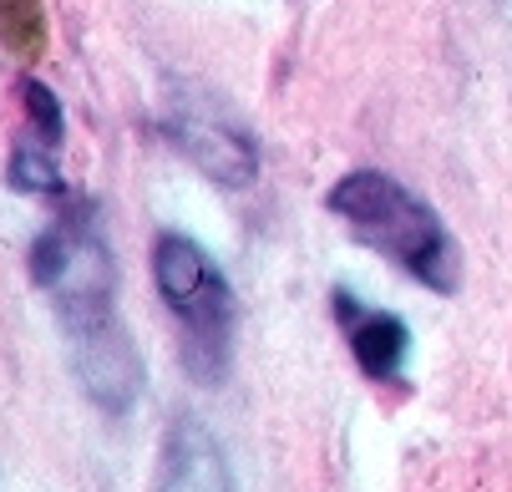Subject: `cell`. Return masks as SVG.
Masks as SVG:
<instances>
[{"instance_id": "52a82bcc", "label": "cell", "mask_w": 512, "mask_h": 492, "mask_svg": "<svg viewBox=\"0 0 512 492\" xmlns=\"http://www.w3.org/2000/svg\"><path fill=\"white\" fill-rule=\"evenodd\" d=\"M153 492H239V477H234L224 447L213 442V432L198 416H178L168 427Z\"/></svg>"}, {"instance_id": "7a4b0ae2", "label": "cell", "mask_w": 512, "mask_h": 492, "mask_svg": "<svg viewBox=\"0 0 512 492\" xmlns=\"http://www.w3.org/2000/svg\"><path fill=\"white\" fill-rule=\"evenodd\" d=\"M325 208L365 249L391 259L416 285H426L436 295H452L462 285V249H457L452 229L401 178H391L381 168H355V173L335 178V188L325 193Z\"/></svg>"}, {"instance_id": "5b68a950", "label": "cell", "mask_w": 512, "mask_h": 492, "mask_svg": "<svg viewBox=\"0 0 512 492\" xmlns=\"http://www.w3.org/2000/svg\"><path fill=\"white\" fill-rule=\"evenodd\" d=\"M21 107H26V122L11 143V163H6V183L16 193H31V198H61V102L46 82L36 77H21Z\"/></svg>"}, {"instance_id": "8992f818", "label": "cell", "mask_w": 512, "mask_h": 492, "mask_svg": "<svg viewBox=\"0 0 512 492\" xmlns=\"http://www.w3.org/2000/svg\"><path fill=\"white\" fill-rule=\"evenodd\" d=\"M330 310H335V325H340L345 340H350L355 366L371 376L376 386L401 381L406 356H411V325H406L401 315H391V310L360 305L350 290H335V295H330Z\"/></svg>"}, {"instance_id": "ba28073f", "label": "cell", "mask_w": 512, "mask_h": 492, "mask_svg": "<svg viewBox=\"0 0 512 492\" xmlns=\"http://www.w3.org/2000/svg\"><path fill=\"white\" fill-rule=\"evenodd\" d=\"M0 36L11 51L36 56L41 51V6L36 0H0Z\"/></svg>"}, {"instance_id": "3957f363", "label": "cell", "mask_w": 512, "mask_h": 492, "mask_svg": "<svg viewBox=\"0 0 512 492\" xmlns=\"http://www.w3.org/2000/svg\"><path fill=\"white\" fill-rule=\"evenodd\" d=\"M153 285L178 325V361L198 386H218L234 366L239 300L218 259L178 229H163L153 244Z\"/></svg>"}, {"instance_id": "277c9868", "label": "cell", "mask_w": 512, "mask_h": 492, "mask_svg": "<svg viewBox=\"0 0 512 492\" xmlns=\"http://www.w3.org/2000/svg\"><path fill=\"white\" fill-rule=\"evenodd\" d=\"M173 148L218 188H249L259 178L254 132L218 102L213 92H178L163 112Z\"/></svg>"}, {"instance_id": "6da1fadb", "label": "cell", "mask_w": 512, "mask_h": 492, "mask_svg": "<svg viewBox=\"0 0 512 492\" xmlns=\"http://www.w3.org/2000/svg\"><path fill=\"white\" fill-rule=\"evenodd\" d=\"M31 279L51 300L66 340L71 376L107 416L132 411L142 396V356L117 310V259L92 198H66L61 214L31 244Z\"/></svg>"}]
</instances>
